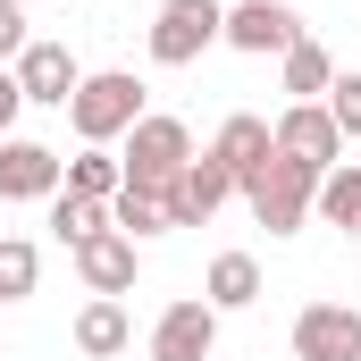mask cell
Instances as JSON below:
<instances>
[{
	"mask_svg": "<svg viewBox=\"0 0 361 361\" xmlns=\"http://www.w3.org/2000/svg\"><path fill=\"white\" fill-rule=\"evenodd\" d=\"M143 118V76H126V68H101V76H85L76 85V101H68V126H76V143H118L126 126Z\"/></svg>",
	"mask_w": 361,
	"mask_h": 361,
	"instance_id": "1",
	"label": "cell"
},
{
	"mask_svg": "<svg viewBox=\"0 0 361 361\" xmlns=\"http://www.w3.org/2000/svg\"><path fill=\"white\" fill-rule=\"evenodd\" d=\"M244 202H252V219L269 227V235H302V219H311V193H319V177L302 169V160H286V152H269L252 177L235 185Z\"/></svg>",
	"mask_w": 361,
	"mask_h": 361,
	"instance_id": "2",
	"label": "cell"
},
{
	"mask_svg": "<svg viewBox=\"0 0 361 361\" xmlns=\"http://www.w3.org/2000/svg\"><path fill=\"white\" fill-rule=\"evenodd\" d=\"M185 160H193L185 118H152V109H143V118L126 126V160H118V169H126V185H160V193H169V185L185 177Z\"/></svg>",
	"mask_w": 361,
	"mask_h": 361,
	"instance_id": "3",
	"label": "cell"
},
{
	"mask_svg": "<svg viewBox=\"0 0 361 361\" xmlns=\"http://www.w3.org/2000/svg\"><path fill=\"white\" fill-rule=\"evenodd\" d=\"M227 25V0H160L152 17V68H193Z\"/></svg>",
	"mask_w": 361,
	"mask_h": 361,
	"instance_id": "4",
	"label": "cell"
},
{
	"mask_svg": "<svg viewBox=\"0 0 361 361\" xmlns=\"http://www.w3.org/2000/svg\"><path fill=\"white\" fill-rule=\"evenodd\" d=\"M269 135H277V152H286V160H302L311 177H328V169L345 160V126L328 118V101H294Z\"/></svg>",
	"mask_w": 361,
	"mask_h": 361,
	"instance_id": "5",
	"label": "cell"
},
{
	"mask_svg": "<svg viewBox=\"0 0 361 361\" xmlns=\"http://www.w3.org/2000/svg\"><path fill=\"white\" fill-rule=\"evenodd\" d=\"M219 42H227V51H252V59H269V51L286 59V51L302 42V17H294L286 0H235L227 25H219Z\"/></svg>",
	"mask_w": 361,
	"mask_h": 361,
	"instance_id": "6",
	"label": "cell"
},
{
	"mask_svg": "<svg viewBox=\"0 0 361 361\" xmlns=\"http://www.w3.org/2000/svg\"><path fill=\"white\" fill-rule=\"evenodd\" d=\"M294 361H361V311L353 302H302L294 311Z\"/></svg>",
	"mask_w": 361,
	"mask_h": 361,
	"instance_id": "7",
	"label": "cell"
},
{
	"mask_svg": "<svg viewBox=\"0 0 361 361\" xmlns=\"http://www.w3.org/2000/svg\"><path fill=\"white\" fill-rule=\"evenodd\" d=\"M210 353H219V311L202 294H185L152 319V361H210Z\"/></svg>",
	"mask_w": 361,
	"mask_h": 361,
	"instance_id": "8",
	"label": "cell"
},
{
	"mask_svg": "<svg viewBox=\"0 0 361 361\" xmlns=\"http://www.w3.org/2000/svg\"><path fill=\"white\" fill-rule=\"evenodd\" d=\"M59 185H68V160L51 143H25V135L0 143V202H51Z\"/></svg>",
	"mask_w": 361,
	"mask_h": 361,
	"instance_id": "9",
	"label": "cell"
},
{
	"mask_svg": "<svg viewBox=\"0 0 361 361\" xmlns=\"http://www.w3.org/2000/svg\"><path fill=\"white\" fill-rule=\"evenodd\" d=\"M76 85H85V68L68 59V42H25V51H17V92H25V101L68 109V101H76Z\"/></svg>",
	"mask_w": 361,
	"mask_h": 361,
	"instance_id": "10",
	"label": "cell"
},
{
	"mask_svg": "<svg viewBox=\"0 0 361 361\" xmlns=\"http://www.w3.org/2000/svg\"><path fill=\"white\" fill-rule=\"evenodd\" d=\"M227 193H235L227 160H219V152H202V160H185V177H177V202H169V219H177V227H210V219L227 210Z\"/></svg>",
	"mask_w": 361,
	"mask_h": 361,
	"instance_id": "11",
	"label": "cell"
},
{
	"mask_svg": "<svg viewBox=\"0 0 361 361\" xmlns=\"http://www.w3.org/2000/svg\"><path fill=\"white\" fill-rule=\"evenodd\" d=\"M76 277H85L92 294H135V235L101 227L92 244H76Z\"/></svg>",
	"mask_w": 361,
	"mask_h": 361,
	"instance_id": "12",
	"label": "cell"
},
{
	"mask_svg": "<svg viewBox=\"0 0 361 361\" xmlns=\"http://www.w3.org/2000/svg\"><path fill=\"white\" fill-rule=\"evenodd\" d=\"M126 345H135L126 302H118V294H92L85 311H76V353H85V361H118Z\"/></svg>",
	"mask_w": 361,
	"mask_h": 361,
	"instance_id": "13",
	"label": "cell"
},
{
	"mask_svg": "<svg viewBox=\"0 0 361 361\" xmlns=\"http://www.w3.org/2000/svg\"><path fill=\"white\" fill-rule=\"evenodd\" d=\"M169 202H177V185H169V193H160V185H118V193H109V227L135 235V244H143V235H169V227H177Z\"/></svg>",
	"mask_w": 361,
	"mask_h": 361,
	"instance_id": "14",
	"label": "cell"
},
{
	"mask_svg": "<svg viewBox=\"0 0 361 361\" xmlns=\"http://www.w3.org/2000/svg\"><path fill=\"white\" fill-rule=\"evenodd\" d=\"M202 302H210L219 319H227V311H252V302H261V261H252V252H219L210 277H202Z\"/></svg>",
	"mask_w": 361,
	"mask_h": 361,
	"instance_id": "15",
	"label": "cell"
},
{
	"mask_svg": "<svg viewBox=\"0 0 361 361\" xmlns=\"http://www.w3.org/2000/svg\"><path fill=\"white\" fill-rule=\"evenodd\" d=\"M210 152L227 160V177L244 185V177H252V169H261V160L277 152V135H269V118H252V109H235V118L219 126V143H210Z\"/></svg>",
	"mask_w": 361,
	"mask_h": 361,
	"instance_id": "16",
	"label": "cell"
},
{
	"mask_svg": "<svg viewBox=\"0 0 361 361\" xmlns=\"http://www.w3.org/2000/svg\"><path fill=\"white\" fill-rule=\"evenodd\" d=\"M311 210H319L328 227H345V235H361V169H353V160H336V169L319 177V193H311Z\"/></svg>",
	"mask_w": 361,
	"mask_h": 361,
	"instance_id": "17",
	"label": "cell"
},
{
	"mask_svg": "<svg viewBox=\"0 0 361 361\" xmlns=\"http://www.w3.org/2000/svg\"><path fill=\"white\" fill-rule=\"evenodd\" d=\"M277 68H286V92H294V101H328V85H336V59H328L311 34H302V42H294Z\"/></svg>",
	"mask_w": 361,
	"mask_h": 361,
	"instance_id": "18",
	"label": "cell"
},
{
	"mask_svg": "<svg viewBox=\"0 0 361 361\" xmlns=\"http://www.w3.org/2000/svg\"><path fill=\"white\" fill-rule=\"evenodd\" d=\"M109 227V202H85V193H51V235L76 252V244H92Z\"/></svg>",
	"mask_w": 361,
	"mask_h": 361,
	"instance_id": "19",
	"label": "cell"
},
{
	"mask_svg": "<svg viewBox=\"0 0 361 361\" xmlns=\"http://www.w3.org/2000/svg\"><path fill=\"white\" fill-rule=\"evenodd\" d=\"M118 185H126V169H118V160H109L101 143H85V152L68 160V185H59V193H85V202H109Z\"/></svg>",
	"mask_w": 361,
	"mask_h": 361,
	"instance_id": "20",
	"label": "cell"
},
{
	"mask_svg": "<svg viewBox=\"0 0 361 361\" xmlns=\"http://www.w3.org/2000/svg\"><path fill=\"white\" fill-rule=\"evenodd\" d=\"M34 277H42V252H34L25 235H0V302H25Z\"/></svg>",
	"mask_w": 361,
	"mask_h": 361,
	"instance_id": "21",
	"label": "cell"
},
{
	"mask_svg": "<svg viewBox=\"0 0 361 361\" xmlns=\"http://www.w3.org/2000/svg\"><path fill=\"white\" fill-rule=\"evenodd\" d=\"M328 118L345 126V143H361V68H345V76L328 85Z\"/></svg>",
	"mask_w": 361,
	"mask_h": 361,
	"instance_id": "22",
	"label": "cell"
},
{
	"mask_svg": "<svg viewBox=\"0 0 361 361\" xmlns=\"http://www.w3.org/2000/svg\"><path fill=\"white\" fill-rule=\"evenodd\" d=\"M25 42H34V34H25V8H0V68H17Z\"/></svg>",
	"mask_w": 361,
	"mask_h": 361,
	"instance_id": "23",
	"label": "cell"
},
{
	"mask_svg": "<svg viewBox=\"0 0 361 361\" xmlns=\"http://www.w3.org/2000/svg\"><path fill=\"white\" fill-rule=\"evenodd\" d=\"M17 109H25V92H17V68H0V143L17 135Z\"/></svg>",
	"mask_w": 361,
	"mask_h": 361,
	"instance_id": "24",
	"label": "cell"
},
{
	"mask_svg": "<svg viewBox=\"0 0 361 361\" xmlns=\"http://www.w3.org/2000/svg\"><path fill=\"white\" fill-rule=\"evenodd\" d=\"M0 8H25V0H0Z\"/></svg>",
	"mask_w": 361,
	"mask_h": 361,
	"instance_id": "25",
	"label": "cell"
},
{
	"mask_svg": "<svg viewBox=\"0 0 361 361\" xmlns=\"http://www.w3.org/2000/svg\"><path fill=\"white\" fill-rule=\"evenodd\" d=\"M227 8H235V0H227Z\"/></svg>",
	"mask_w": 361,
	"mask_h": 361,
	"instance_id": "26",
	"label": "cell"
}]
</instances>
